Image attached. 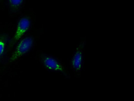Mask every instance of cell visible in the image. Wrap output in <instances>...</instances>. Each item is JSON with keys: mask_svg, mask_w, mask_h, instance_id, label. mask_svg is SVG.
<instances>
[{"mask_svg": "<svg viewBox=\"0 0 134 101\" xmlns=\"http://www.w3.org/2000/svg\"><path fill=\"white\" fill-rule=\"evenodd\" d=\"M25 14L18 20L15 35L10 40L7 51L12 49L15 44L30 29L32 23V16L31 14Z\"/></svg>", "mask_w": 134, "mask_h": 101, "instance_id": "1", "label": "cell"}, {"mask_svg": "<svg viewBox=\"0 0 134 101\" xmlns=\"http://www.w3.org/2000/svg\"><path fill=\"white\" fill-rule=\"evenodd\" d=\"M39 59L47 70L61 73L66 77H70L69 74L64 65L53 56L41 54L39 55Z\"/></svg>", "mask_w": 134, "mask_h": 101, "instance_id": "2", "label": "cell"}, {"mask_svg": "<svg viewBox=\"0 0 134 101\" xmlns=\"http://www.w3.org/2000/svg\"><path fill=\"white\" fill-rule=\"evenodd\" d=\"M84 47L85 40H81L77 46L71 60V70L77 77L81 76L83 67Z\"/></svg>", "mask_w": 134, "mask_h": 101, "instance_id": "3", "label": "cell"}, {"mask_svg": "<svg viewBox=\"0 0 134 101\" xmlns=\"http://www.w3.org/2000/svg\"><path fill=\"white\" fill-rule=\"evenodd\" d=\"M34 42V38L31 36L26 37L21 40L10 57L9 62H14L27 53L33 47Z\"/></svg>", "mask_w": 134, "mask_h": 101, "instance_id": "4", "label": "cell"}, {"mask_svg": "<svg viewBox=\"0 0 134 101\" xmlns=\"http://www.w3.org/2000/svg\"><path fill=\"white\" fill-rule=\"evenodd\" d=\"M26 0H7V5L11 15H16L24 6Z\"/></svg>", "mask_w": 134, "mask_h": 101, "instance_id": "5", "label": "cell"}, {"mask_svg": "<svg viewBox=\"0 0 134 101\" xmlns=\"http://www.w3.org/2000/svg\"><path fill=\"white\" fill-rule=\"evenodd\" d=\"M8 39V35L7 33L0 34V61H1L4 53Z\"/></svg>", "mask_w": 134, "mask_h": 101, "instance_id": "6", "label": "cell"}]
</instances>
